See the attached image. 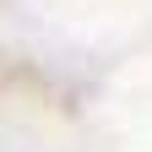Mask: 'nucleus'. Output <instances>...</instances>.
<instances>
[]
</instances>
